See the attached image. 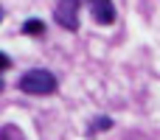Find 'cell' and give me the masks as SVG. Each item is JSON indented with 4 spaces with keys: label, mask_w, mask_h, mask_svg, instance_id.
Returning <instances> with one entry per match:
<instances>
[{
    "label": "cell",
    "mask_w": 160,
    "mask_h": 140,
    "mask_svg": "<svg viewBox=\"0 0 160 140\" xmlns=\"http://www.w3.org/2000/svg\"><path fill=\"white\" fill-rule=\"evenodd\" d=\"M79 8L82 0H59L53 8V20L68 31H79Z\"/></svg>",
    "instance_id": "2"
},
{
    "label": "cell",
    "mask_w": 160,
    "mask_h": 140,
    "mask_svg": "<svg viewBox=\"0 0 160 140\" xmlns=\"http://www.w3.org/2000/svg\"><path fill=\"white\" fill-rule=\"evenodd\" d=\"M17 87H20L22 93H28V95H53L56 87H59V81H56V76H53L51 70L34 67V70H28V73L20 76Z\"/></svg>",
    "instance_id": "1"
},
{
    "label": "cell",
    "mask_w": 160,
    "mask_h": 140,
    "mask_svg": "<svg viewBox=\"0 0 160 140\" xmlns=\"http://www.w3.org/2000/svg\"><path fill=\"white\" fill-rule=\"evenodd\" d=\"M0 59H3V70H8V67H11V56H8V53H3Z\"/></svg>",
    "instance_id": "6"
},
{
    "label": "cell",
    "mask_w": 160,
    "mask_h": 140,
    "mask_svg": "<svg viewBox=\"0 0 160 140\" xmlns=\"http://www.w3.org/2000/svg\"><path fill=\"white\" fill-rule=\"evenodd\" d=\"M110 126H112V121H110V118H98V121H96V126L90 129V135H93V132H98V129H110Z\"/></svg>",
    "instance_id": "5"
},
{
    "label": "cell",
    "mask_w": 160,
    "mask_h": 140,
    "mask_svg": "<svg viewBox=\"0 0 160 140\" xmlns=\"http://www.w3.org/2000/svg\"><path fill=\"white\" fill-rule=\"evenodd\" d=\"M42 31H45V22L37 20V17H31V20L22 22V34H28V36H37V34H42Z\"/></svg>",
    "instance_id": "4"
},
{
    "label": "cell",
    "mask_w": 160,
    "mask_h": 140,
    "mask_svg": "<svg viewBox=\"0 0 160 140\" xmlns=\"http://www.w3.org/2000/svg\"><path fill=\"white\" fill-rule=\"evenodd\" d=\"M90 14L98 25H112L115 22V6L112 0H90Z\"/></svg>",
    "instance_id": "3"
}]
</instances>
